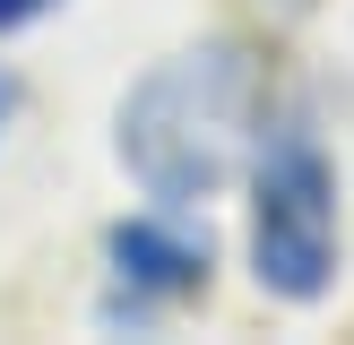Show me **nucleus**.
I'll list each match as a JSON object with an SVG mask.
<instances>
[{
  "mask_svg": "<svg viewBox=\"0 0 354 345\" xmlns=\"http://www.w3.org/2000/svg\"><path fill=\"white\" fill-rule=\"evenodd\" d=\"M268 112V78L242 43H199V52H173L156 61L147 78L130 86L121 103V164L130 181L147 190L156 207H199L251 164V147Z\"/></svg>",
  "mask_w": 354,
  "mask_h": 345,
  "instance_id": "f257e3e1",
  "label": "nucleus"
},
{
  "mask_svg": "<svg viewBox=\"0 0 354 345\" xmlns=\"http://www.w3.org/2000/svg\"><path fill=\"white\" fill-rule=\"evenodd\" d=\"M251 276L277 302H320L337 285V164L311 130H277L251 155Z\"/></svg>",
  "mask_w": 354,
  "mask_h": 345,
  "instance_id": "f03ea898",
  "label": "nucleus"
},
{
  "mask_svg": "<svg viewBox=\"0 0 354 345\" xmlns=\"http://www.w3.org/2000/svg\"><path fill=\"white\" fill-rule=\"evenodd\" d=\"M113 276L130 302H182V293L207 285V241L165 216H130V224H113Z\"/></svg>",
  "mask_w": 354,
  "mask_h": 345,
  "instance_id": "7ed1b4c3",
  "label": "nucleus"
},
{
  "mask_svg": "<svg viewBox=\"0 0 354 345\" xmlns=\"http://www.w3.org/2000/svg\"><path fill=\"white\" fill-rule=\"evenodd\" d=\"M52 9V0H0V34H9V26H26V17H44Z\"/></svg>",
  "mask_w": 354,
  "mask_h": 345,
  "instance_id": "20e7f679",
  "label": "nucleus"
},
{
  "mask_svg": "<svg viewBox=\"0 0 354 345\" xmlns=\"http://www.w3.org/2000/svg\"><path fill=\"white\" fill-rule=\"evenodd\" d=\"M9 112H17V78L0 69V130H9Z\"/></svg>",
  "mask_w": 354,
  "mask_h": 345,
  "instance_id": "39448f33",
  "label": "nucleus"
}]
</instances>
